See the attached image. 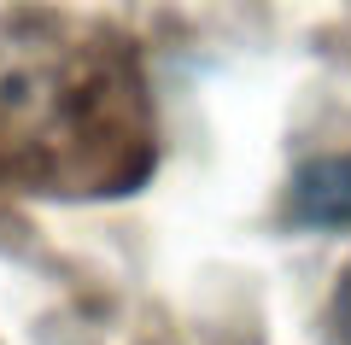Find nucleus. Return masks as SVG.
Returning <instances> with one entry per match:
<instances>
[{
    "label": "nucleus",
    "instance_id": "obj_3",
    "mask_svg": "<svg viewBox=\"0 0 351 345\" xmlns=\"http://www.w3.org/2000/svg\"><path fill=\"white\" fill-rule=\"evenodd\" d=\"M328 322H334V345H351V270L339 275V287H334V310H328Z\"/></svg>",
    "mask_w": 351,
    "mask_h": 345
},
{
    "label": "nucleus",
    "instance_id": "obj_1",
    "mask_svg": "<svg viewBox=\"0 0 351 345\" xmlns=\"http://www.w3.org/2000/svg\"><path fill=\"white\" fill-rule=\"evenodd\" d=\"M152 170V99L117 29L64 12L0 24V182L29 193H129Z\"/></svg>",
    "mask_w": 351,
    "mask_h": 345
},
{
    "label": "nucleus",
    "instance_id": "obj_2",
    "mask_svg": "<svg viewBox=\"0 0 351 345\" xmlns=\"http://www.w3.org/2000/svg\"><path fill=\"white\" fill-rule=\"evenodd\" d=\"M287 222L299 228H351V152H322L287 182Z\"/></svg>",
    "mask_w": 351,
    "mask_h": 345
}]
</instances>
